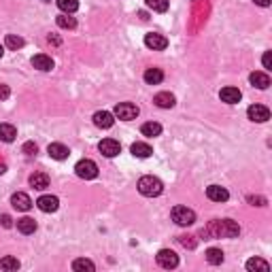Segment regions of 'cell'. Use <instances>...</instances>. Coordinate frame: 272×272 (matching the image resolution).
Here are the masks:
<instances>
[{"instance_id":"6da1fadb","label":"cell","mask_w":272,"mask_h":272,"mask_svg":"<svg viewBox=\"0 0 272 272\" xmlns=\"http://www.w3.org/2000/svg\"><path fill=\"white\" fill-rule=\"evenodd\" d=\"M238 232H240V228L236 221H232V219H221V221H213L202 234H211L213 238H221V236L234 238V236H238Z\"/></svg>"},{"instance_id":"7a4b0ae2","label":"cell","mask_w":272,"mask_h":272,"mask_svg":"<svg viewBox=\"0 0 272 272\" xmlns=\"http://www.w3.org/2000/svg\"><path fill=\"white\" fill-rule=\"evenodd\" d=\"M138 192L143 196H147V198H155V196H160L164 192V183L160 181L158 177H141V181H138Z\"/></svg>"},{"instance_id":"3957f363","label":"cell","mask_w":272,"mask_h":272,"mask_svg":"<svg viewBox=\"0 0 272 272\" xmlns=\"http://www.w3.org/2000/svg\"><path fill=\"white\" fill-rule=\"evenodd\" d=\"M170 217L177 225H183V228H187V225H192L196 221V213L187 206H175L172 213H170Z\"/></svg>"},{"instance_id":"277c9868","label":"cell","mask_w":272,"mask_h":272,"mask_svg":"<svg viewBox=\"0 0 272 272\" xmlns=\"http://www.w3.org/2000/svg\"><path fill=\"white\" fill-rule=\"evenodd\" d=\"M74 172H77V177L90 181V179L98 177V166L94 160H81V162H77V166H74Z\"/></svg>"},{"instance_id":"5b68a950","label":"cell","mask_w":272,"mask_h":272,"mask_svg":"<svg viewBox=\"0 0 272 272\" xmlns=\"http://www.w3.org/2000/svg\"><path fill=\"white\" fill-rule=\"evenodd\" d=\"M155 259H158V264L166 270H172L179 266V255L175 251H170V249H162L158 255H155Z\"/></svg>"},{"instance_id":"8992f818","label":"cell","mask_w":272,"mask_h":272,"mask_svg":"<svg viewBox=\"0 0 272 272\" xmlns=\"http://www.w3.org/2000/svg\"><path fill=\"white\" fill-rule=\"evenodd\" d=\"M115 115L124 121H132V119L138 117V107L132 104V102H121V104L115 107Z\"/></svg>"},{"instance_id":"52a82bcc","label":"cell","mask_w":272,"mask_h":272,"mask_svg":"<svg viewBox=\"0 0 272 272\" xmlns=\"http://www.w3.org/2000/svg\"><path fill=\"white\" fill-rule=\"evenodd\" d=\"M247 115H249V119L257 121V124H264V121L270 119V111L264 104H251V107L247 109Z\"/></svg>"},{"instance_id":"ba28073f","label":"cell","mask_w":272,"mask_h":272,"mask_svg":"<svg viewBox=\"0 0 272 272\" xmlns=\"http://www.w3.org/2000/svg\"><path fill=\"white\" fill-rule=\"evenodd\" d=\"M145 45L153 51H164L168 47V40H166V36H162V34L149 32V34H145Z\"/></svg>"},{"instance_id":"9c48e42d","label":"cell","mask_w":272,"mask_h":272,"mask_svg":"<svg viewBox=\"0 0 272 272\" xmlns=\"http://www.w3.org/2000/svg\"><path fill=\"white\" fill-rule=\"evenodd\" d=\"M98 149H100V153L104 158H115V155H119V151H121V145L115 141V138H104V141H100V145H98Z\"/></svg>"},{"instance_id":"30bf717a","label":"cell","mask_w":272,"mask_h":272,"mask_svg":"<svg viewBox=\"0 0 272 272\" xmlns=\"http://www.w3.org/2000/svg\"><path fill=\"white\" fill-rule=\"evenodd\" d=\"M11 204H13V208H17V211H30L32 208V200H30V196L24 194V192H17L11 196Z\"/></svg>"},{"instance_id":"8fae6325","label":"cell","mask_w":272,"mask_h":272,"mask_svg":"<svg viewBox=\"0 0 272 272\" xmlns=\"http://www.w3.org/2000/svg\"><path fill=\"white\" fill-rule=\"evenodd\" d=\"M36 206L43 213H55L57 208H60V200H57L55 196H40L36 200Z\"/></svg>"},{"instance_id":"7c38bea8","label":"cell","mask_w":272,"mask_h":272,"mask_svg":"<svg viewBox=\"0 0 272 272\" xmlns=\"http://www.w3.org/2000/svg\"><path fill=\"white\" fill-rule=\"evenodd\" d=\"M206 196H208V200H213V202H225L230 198L228 189L221 187V185H211V187H206Z\"/></svg>"},{"instance_id":"4fadbf2b","label":"cell","mask_w":272,"mask_h":272,"mask_svg":"<svg viewBox=\"0 0 272 272\" xmlns=\"http://www.w3.org/2000/svg\"><path fill=\"white\" fill-rule=\"evenodd\" d=\"M47 151H49V155L54 160H66L68 155H71L68 147H66V145H62V143H51L47 147Z\"/></svg>"},{"instance_id":"5bb4252c","label":"cell","mask_w":272,"mask_h":272,"mask_svg":"<svg viewBox=\"0 0 272 272\" xmlns=\"http://www.w3.org/2000/svg\"><path fill=\"white\" fill-rule=\"evenodd\" d=\"M94 124L98 126V128L109 130L115 124V119H113V115L109 111H98V113H94Z\"/></svg>"},{"instance_id":"9a60e30c","label":"cell","mask_w":272,"mask_h":272,"mask_svg":"<svg viewBox=\"0 0 272 272\" xmlns=\"http://www.w3.org/2000/svg\"><path fill=\"white\" fill-rule=\"evenodd\" d=\"M219 98L228 104H236L242 98V94H240L238 88H223L221 91H219Z\"/></svg>"},{"instance_id":"2e32d148","label":"cell","mask_w":272,"mask_h":272,"mask_svg":"<svg viewBox=\"0 0 272 272\" xmlns=\"http://www.w3.org/2000/svg\"><path fill=\"white\" fill-rule=\"evenodd\" d=\"M32 66L38 68V71H43V73H47V71L54 68V60H51L49 55H45V54H38V55L32 57Z\"/></svg>"},{"instance_id":"e0dca14e","label":"cell","mask_w":272,"mask_h":272,"mask_svg":"<svg viewBox=\"0 0 272 272\" xmlns=\"http://www.w3.org/2000/svg\"><path fill=\"white\" fill-rule=\"evenodd\" d=\"M153 102L158 104L160 109H172L175 107V96H172L170 91H160V94H155Z\"/></svg>"},{"instance_id":"ac0fdd59","label":"cell","mask_w":272,"mask_h":272,"mask_svg":"<svg viewBox=\"0 0 272 272\" xmlns=\"http://www.w3.org/2000/svg\"><path fill=\"white\" fill-rule=\"evenodd\" d=\"M253 88H259V90H266L270 85V77L268 73H251V77H249Z\"/></svg>"},{"instance_id":"d6986e66","label":"cell","mask_w":272,"mask_h":272,"mask_svg":"<svg viewBox=\"0 0 272 272\" xmlns=\"http://www.w3.org/2000/svg\"><path fill=\"white\" fill-rule=\"evenodd\" d=\"M17 230L21 234H34L36 232V221L30 217H21V219H17Z\"/></svg>"},{"instance_id":"ffe728a7","label":"cell","mask_w":272,"mask_h":272,"mask_svg":"<svg viewBox=\"0 0 272 272\" xmlns=\"http://www.w3.org/2000/svg\"><path fill=\"white\" fill-rule=\"evenodd\" d=\"M143 77H145V81H147L149 85H158V83L164 81V73H162L160 68H147Z\"/></svg>"},{"instance_id":"44dd1931","label":"cell","mask_w":272,"mask_h":272,"mask_svg":"<svg viewBox=\"0 0 272 272\" xmlns=\"http://www.w3.org/2000/svg\"><path fill=\"white\" fill-rule=\"evenodd\" d=\"M130 151L134 153L136 158H149V155L153 153V149H151V145H147V143H141V141H138V143H134V145L130 147Z\"/></svg>"},{"instance_id":"7402d4cb","label":"cell","mask_w":272,"mask_h":272,"mask_svg":"<svg viewBox=\"0 0 272 272\" xmlns=\"http://www.w3.org/2000/svg\"><path fill=\"white\" fill-rule=\"evenodd\" d=\"M30 185L34 189H47L49 187V177L45 172H34L30 177Z\"/></svg>"},{"instance_id":"603a6c76","label":"cell","mask_w":272,"mask_h":272,"mask_svg":"<svg viewBox=\"0 0 272 272\" xmlns=\"http://www.w3.org/2000/svg\"><path fill=\"white\" fill-rule=\"evenodd\" d=\"M15 136H17L15 126H11V124H0V141H4V143H13V141H15Z\"/></svg>"},{"instance_id":"cb8c5ba5","label":"cell","mask_w":272,"mask_h":272,"mask_svg":"<svg viewBox=\"0 0 272 272\" xmlns=\"http://www.w3.org/2000/svg\"><path fill=\"white\" fill-rule=\"evenodd\" d=\"M141 132H143V136L153 138V136H160L162 134V126L155 124V121H147V124L141 126Z\"/></svg>"},{"instance_id":"d4e9b609","label":"cell","mask_w":272,"mask_h":272,"mask_svg":"<svg viewBox=\"0 0 272 272\" xmlns=\"http://www.w3.org/2000/svg\"><path fill=\"white\" fill-rule=\"evenodd\" d=\"M247 270L253 272V270H262V272H268L270 270V264L266 259H259V257H251L247 262Z\"/></svg>"},{"instance_id":"484cf974","label":"cell","mask_w":272,"mask_h":272,"mask_svg":"<svg viewBox=\"0 0 272 272\" xmlns=\"http://www.w3.org/2000/svg\"><path fill=\"white\" fill-rule=\"evenodd\" d=\"M206 262L213 264V266H219V264L223 262V251H221V249L211 247V249L206 251Z\"/></svg>"},{"instance_id":"4316f807","label":"cell","mask_w":272,"mask_h":272,"mask_svg":"<svg viewBox=\"0 0 272 272\" xmlns=\"http://www.w3.org/2000/svg\"><path fill=\"white\" fill-rule=\"evenodd\" d=\"M57 7H60L62 13L73 15L74 11L79 9V2H77V0H57Z\"/></svg>"},{"instance_id":"83f0119b","label":"cell","mask_w":272,"mask_h":272,"mask_svg":"<svg viewBox=\"0 0 272 272\" xmlns=\"http://www.w3.org/2000/svg\"><path fill=\"white\" fill-rule=\"evenodd\" d=\"M145 4H147L151 11H155V13H164V11H168V0H145Z\"/></svg>"},{"instance_id":"f1b7e54d","label":"cell","mask_w":272,"mask_h":272,"mask_svg":"<svg viewBox=\"0 0 272 272\" xmlns=\"http://www.w3.org/2000/svg\"><path fill=\"white\" fill-rule=\"evenodd\" d=\"M57 26L64 28V30H73V28H77V19H74V17H71L68 13H64V15L57 17Z\"/></svg>"},{"instance_id":"f546056e","label":"cell","mask_w":272,"mask_h":272,"mask_svg":"<svg viewBox=\"0 0 272 272\" xmlns=\"http://www.w3.org/2000/svg\"><path fill=\"white\" fill-rule=\"evenodd\" d=\"M4 45H7L9 49H21L24 47V38L21 36H15V34H7V36H4Z\"/></svg>"},{"instance_id":"4dcf8cb0","label":"cell","mask_w":272,"mask_h":272,"mask_svg":"<svg viewBox=\"0 0 272 272\" xmlns=\"http://www.w3.org/2000/svg\"><path fill=\"white\" fill-rule=\"evenodd\" d=\"M19 259L17 257H11V255H7V257H2L0 259V268L2 270H19Z\"/></svg>"},{"instance_id":"1f68e13d","label":"cell","mask_w":272,"mask_h":272,"mask_svg":"<svg viewBox=\"0 0 272 272\" xmlns=\"http://www.w3.org/2000/svg\"><path fill=\"white\" fill-rule=\"evenodd\" d=\"M73 270H96V264L90 259H74L73 262Z\"/></svg>"},{"instance_id":"d6a6232c","label":"cell","mask_w":272,"mask_h":272,"mask_svg":"<svg viewBox=\"0 0 272 272\" xmlns=\"http://www.w3.org/2000/svg\"><path fill=\"white\" fill-rule=\"evenodd\" d=\"M194 236H179V242H181L183 247H189V249H194L196 247V240H192Z\"/></svg>"},{"instance_id":"836d02e7","label":"cell","mask_w":272,"mask_h":272,"mask_svg":"<svg viewBox=\"0 0 272 272\" xmlns=\"http://www.w3.org/2000/svg\"><path fill=\"white\" fill-rule=\"evenodd\" d=\"M36 151H38V147H36L34 143H26V145H24V153H26V155H34Z\"/></svg>"},{"instance_id":"e575fe53","label":"cell","mask_w":272,"mask_h":272,"mask_svg":"<svg viewBox=\"0 0 272 272\" xmlns=\"http://www.w3.org/2000/svg\"><path fill=\"white\" fill-rule=\"evenodd\" d=\"M249 202L255 206H264L266 204V198H262V196H249Z\"/></svg>"},{"instance_id":"d590c367","label":"cell","mask_w":272,"mask_h":272,"mask_svg":"<svg viewBox=\"0 0 272 272\" xmlns=\"http://www.w3.org/2000/svg\"><path fill=\"white\" fill-rule=\"evenodd\" d=\"M9 96H11V90H9V85L0 83V100H7Z\"/></svg>"},{"instance_id":"8d00e7d4","label":"cell","mask_w":272,"mask_h":272,"mask_svg":"<svg viewBox=\"0 0 272 272\" xmlns=\"http://www.w3.org/2000/svg\"><path fill=\"white\" fill-rule=\"evenodd\" d=\"M0 225H2V228H11V225H13V219L9 215H0Z\"/></svg>"},{"instance_id":"74e56055","label":"cell","mask_w":272,"mask_h":272,"mask_svg":"<svg viewBox=\"0 0 272 272\" xmlns=\"http://www.w3.org/2000/svg\"><path fill=\"white\" fill-rule=\"evenodd\" d=\"M262 62H264V68H266V71H268V68H270V51H266V54H264Z\"/></svg>"},{"instance_id":"f35d334b","label":"cell","mask_w":272,"mask_h":272,"mask_svg":"<svg viewBox=\"0 0 272 272\" xmlns=\"http://www.w3.org/2000/svg\"><path fill=\"white\" fill-rule=\"evenodd\" d=\"M255 4H259V7H270V0H253Z\"/></svg>"},{"instance_id":"ab89813d","label":"cell","mask_w":272,"mask_h":272,"mask_svg":"<svg viewBox=\"0 0 272 272\" xmlns=\"http://www.w3.org/2000/svg\"><path fill=\"white\" fill-rule=\"evenodd\" d=\"M4 170H7V168H4V164H0V175H2Z\"/></svg>"},{"instance_id":"60d3db41","label":"cell","mask_w":272,"mask_h":272,"mask_svg":"<svg viewBox=\"0 0 272 272\" xmlns=\"http://www.w3.org/2000/svg\"><path fill=\"white\" fill-rule=\"evenodd\" d=\"M0 57H2V47H0Z\"/></svg>"}]
</instances>
